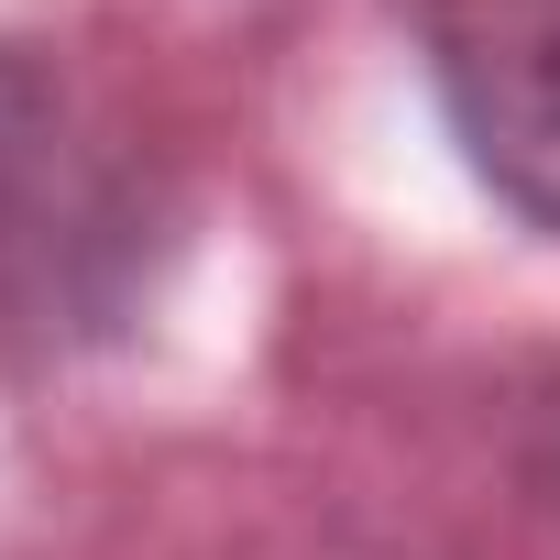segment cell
I'll use <instances>...</instances> for the list:
<instances>
[{"label": "cell", "mask_w": 560, "mask_h": 560, "mask_svg": "<svg viewBox=\"0 0 560 560\" xmlns=\"http://www.w3.org/2000/svg\"><path fill=\"white\" fill-rule=\"evenodd\" d=\"M154 165L56 56L0 45V374L121 330L154 287Z\"/></svg>", "instance_id": "1"}, {"label": "cell", "mask_w": 560, "mask_h": 560, "mask_svg": "<svg viewBox=\"0 0 560 560\" xmlns=\"http://www.w3.org/2000/svg\"><path fill=\"white\" fill-rule=\"evenodd\" d=\"M429 89L472 176L560 242V0H429Z\"/></svg>", "instance_id": "2"}, {"label": "cell", "mask_w": 560, "mask_h": 560, "mask_svg": "<svg viewBox=\"0 0 560 560\" xmlns=\"http://www.w3.org/2000/svg\"><path fill=\"white\" fill-rule=\"evenodd\" d=\"M538 440H549V483H560V374H549V396H538Z\"/></svg>", "instance_id": "3"}]
</instances>
